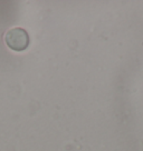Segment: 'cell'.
I'll return each instance as SVG.
<instances>
[{
	"mask_svg": "<svg viewBox=\"0 0 143 151\" xmlns=\"http://www.w3.org/2000/svg\"><path fill=\"white\" fill-rule=\"evenodd\" d=\"M6 45L15 51H23L29 45V36L23 28H12L5 35Z\"/></svg>",
	"mask_w": 143,
	"mask_h": 151,
	"instance_id": "6da1fadb",
	"label": "cell"
}]
</instances>
